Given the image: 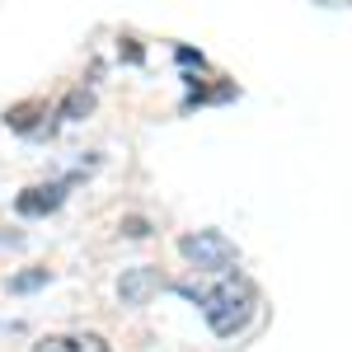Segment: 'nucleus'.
<instances>
[{"instance_id":"nucleus-1","label":"nucleus","mask_w":352,"mask_h":352,"mask_svg":"<svg viewBox=\"0 0 352 352\" xmlns=\"http://www.w3.org/2000/svg\"><path fill=\"white\" fill-rule=\"evenodd\" d=\"M192 296H197V305H202V315H207L217 338H230L235 329H244L249 310H254V287L244 277H226L217 292H192Z\"/></svg>"},{"instance_id":"nucleus-7","label":"nucleus","mask_w":352,"mask_h":352,"mask_svg":"<svg viewBox=\"0 0 352 352\" xmlns=\"http://www.w3.org/2000/svg\"><path fill=\"white\" fill-rule=\"evenodd\" d=\"M122 230H127V235H132V240H141V235H151V226H146V221H141V217L122 221Z\"/></svg>"},{"instance_id":"nucleus-2","label":"nucleus","mask_w":352,"mask_h":352,"mask_svg":"<svg viewBox=\"0 0 352 352\" xmlns=\"http://www.w3.org/2000/svg\"><path fill=\"white\" fill-rule=\"evenodd\" d=\"M179 254L188 258L192 268H207V272H230L240 263V249L235 240H226L221 230H192L179 240Z\"/></svg>"},{"instance_id":"nucleus-3","label":"nucleus","mask_w":352,"mask_h":352,"mask_svg":"<svg viewBox=\"0 0 352 352\" xmlns=\"http://www.w3.org/2000/svg\"><path fill=\"white\" fill-rule=\"evenodd\" d=\"M155 292H160V272L146 268V263H141V268H127L118 277V300H122V305H146Z\"/></svg>"},{"instance_id":"nucleus-6","label":"nucleus","mask_w":352,"mask_h":352,"mask_svg":"<svg viewBox=\"0 0 352 352\" xmlns=\"http://www.w3.org/2000/svg\"><path fill=\"white\" fill-rule=\"evenodd\" d=\"M47 282H52V272H47V268H24V272L10 277V292L24 296V292H38V287H47Z\"/></svg>"},{"instance_id":"nucleus-4","label":"nucleus","mask_w":352,"mask_h":352,"mask_svg":"<svg viewBox=\"0 0 352 352\" xmlns=\"http://www.w3.org/2000/svg\"><path fill=\"white\" fill-rule=\"evenodd\" d=\"M66 202V184H38V188H24L14 197V212L19 217H47Z\"/></svg>"},{"instance_id":"nucleus-5","label":"nucleus","mask_w":352,"mask_h":352,"mask_svg":"<svg viewBox=\"0 0 352 352\" xmlns=\"http://www.w3.org/2000/svg\"><path fill=\"white\" fill-rule=\"evenodd\" d=\"M33 352H113V348L99 333H47L33 343Z\"/></svg>"}]
</instances>
